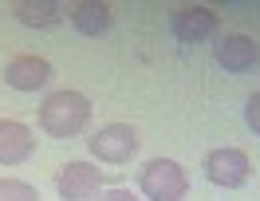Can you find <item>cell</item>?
Returning a JSON list of instances; mask_svg holds the SVG:
<instances>
[{
    "label": "cell",
    "mask_w": 260,
    "mask_h": 201,
    "mask_svg": "<svg viewBox=\"0 0 260 201\" xmlns=\"http://www.w3.org/2000/svg\"><path fill=\"white\" fill-rule=\"evenodd\" d=\"M91 122V99L79 91H55L40 107V126L51 138H71Z\"/></svg>",
    "instance_id": "cell-1"
},
{
    "label": "cell",
    "mask_w": 260,
    "mask_h": 201,
    "mask_svg": "<svg viewBox=\"0 0 260 201\" xmlns=\"http://www.w3.org/2000/svg\"><path fill=\"white\" fill-rule=\"evenodd\" d=\"M138 185L150 201H181L189 193V178L174 158H150L138 174Z\"/></svg>",
    "instance_id": "cell-2"
},
{
    "label": "cell",
    "mask_w": 260,
    "mask_h": 201,
    "mask_svg": "<svg viewBox=\"0 0 260 201\" xmlns=\"http://www.w3.org/2000/svg\"><path fill=\"white\" fill-rule=\"evenodd\" d=\"M87 150L95 154L99 162H107V166H122V162H130L138 154V134L130 130L126 122H111V126H103L99 134H91Z\"/></svg>",
    "instance_id": "cell-3"
},
{
    "label": "cell",
    "mask_w": 260,
    "mask_h": 201,
    "mask_svg": "<svg viewBox=\"0 0 260 201\" xmlns=\"http://www.w3.org/2000/svg\"><path fill=\"white\" fill-rule=\"evenodd\" d=\"M205 178L225 189H241L248 182V154L237 146H217L205 154Z\"/></svg>",
    "instance_id": "cell-4"
},
{
    "label": "cell",
    "mask_w": 260,
    "mask_h": 201,
    "mask_svg": "<svg viewBox=\"0 0 260 201\" xmlns=\"http://www.w3.org/2000/svg\"><path fill=\"white\" fill-rule=\"evenodd\" d=\"M99 185H103V174L95 162H67L55 174V189L63 201H95Z\"/></svg>",
    "instance_id": "cell-5"
},
{
    "label": "cell",
    "mask_w": 260,
    "mask_h": 201,
    "mask_svg": "<svg viewBox=\"0 0 260 201\" xmlns=\"http://www.w3.org/2000/svg\"><path fill=\"white\" fill-rule=\"evenodd\" d=\"M217 12L213 8H205V4H185V8H178L174 16H170V28H174V36H178L181 44H201V40H209L213 32H217Z\"/></svg>",
    "instance_id": "cell-6"
},
{
    "label": "cell",
    "mask_w": 260,
    "mask_h": 201,
    "mask_svg": "<svg viewBox=\"0 0 260 201\" xmlns=\"http://www.w3.org/2000/svg\"><path fill=\"white\" fill-rule=\"evenodd\" d=\"M217 63L225 67V71H233V75H244V71L260 67V44L244 32H229L217 44Z\"/></svg>",
    "instance_id": "cell-7"
},
{
    "label": "cell",
    "mask_w": 260,
    "mask_h": 201,
    "mask_svg": "<svg viewBox=\"0 0 260 201\" xmlns=\"http://www.w3.org/2000/svg\"><path fill=\"white\" fill-rule=\"evenodd\" d=\"M4 83L12 91H40L51 83V63L40 55H12L4 67Z\"/></svg>",
    "instance_id": "cell-8"
},
{
    "label": "cell",
    "mask_w": 260,
    "mask_h": 201,
    "mask_svg": "<svg viewBox=\"0 0 260 201\" xmlns=\"http://www.w3.org/2000/svg\"><path fill=\"white\" fill-rule=\"evenodd\" d=\"M32 150H36L32 130L16 118H0V166H20L32 158Z\"/></svg>",
    "instance_id": "cell-9"
},
{
    "label": "cell",
    "mask_w": 260,
    "mask_h": 201,
    "mask_svg": "<svg viewBox=\"0 0 260 201\" xmlns=\"http://www.w3.org/2000/svg\"><path fill=\"white\" fill-rule=\"evenodd\" d=\"M71 24H75L83 36H103L111 28V8L99 4V0H83V4L71 8Z\"/></svg>",
    "instance_id": "cell-10"
},
{
    "label": "cell",
    "mask_w": 260,
    "mask_h": 201,
    "mask_svg": "<svg viewBox=\"0 0 260 201\" xmlns=\"http://www.w3.org/2000/svg\"><path fill=\"white\" fill-rule=\"evenodd\" d=\"M12 12L28 28H51V24H59V4L55 0H20Z\"/></svg>",
    "instance_id": "cell-11"
},
{
    "label": "cell",
    "mask_w": 260,
    "mask_h": 201,
    "mask_svg": "<svg viewBox=\"0 0 260 201\" xmlns=\"http://www.w3.org/2000/svg\"><path fill=\"white\" fill-rule=\"evenodd\" d=\"M0 201H40L32 182H20V178H0Z\"/></svg>",
    "instance_id": "cell-12"
},
{
    "label": "cell",
    "mask_w": 260,
    "mask_h": 201,
    "mask_svg": "<svg viewBox=\"0 0 260 201\" xmlns=\"http://www.w3.org/2000/svg\"><path fill=\"white\" fill-rule=\"evenodd\" d=\"M244 122H248V130L260 134V91L256 95H248V103H244Z\"/></svg>",
    "instance_id": "cell-13"
},
{
    "label": "cell",
    "mask_w": 260,
    "mask_h": 201,
    "mask_svg": "<svg viewBox=\"0 0 260 201\" xmlns=\"http://www.w3.org/2000/svg\"><path fill=\"white\" fill-rule=\"evenodd\" d=\"M95 201H138L130 189H107V193H99Z\"/></svg>",
    "instance_id": "cell-14"
}]
</instances>
